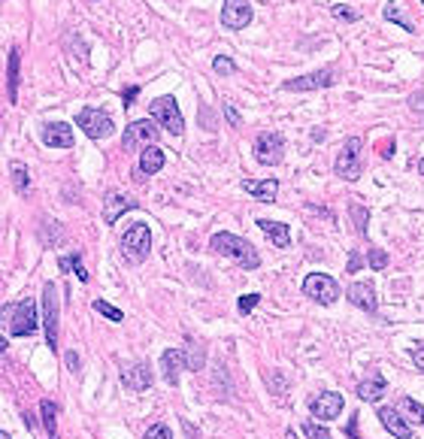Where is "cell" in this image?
<instances>
[{"instance_id": "25", "label": "cell", "mask_w": 424, "mask_h": 439, "mask_svg": "<svg viewBox=\"0 0 424 439\" xmlns=\"http://www.w3.org/2000/svg\"><path fill=\"white\" fill-rule=\"evenodd\" d=\"M18 64H21V52H18V46H13L9 49V67H6L9 104H18Z\"/></svg>"}, {"instance_id": "40", "label": "cell", "mask_w": 424, "mask_h": 439, "mask_svg": "<svg viewBox=\"0 0 424 439\" xmlns=\"http://www.w3.org/2000/svg\"><path fill=\"white\" fill-rule=\"evenodd\" d=\"M224 118H227V125H234V128L243 125V116H239V109L231 104V100H224Z\"/></svg>"}, {"instance_id": "51", "label": "cell", "mask_w": 424, "mask_h": 439, "mask_svg": "<svg viewBox=\"0 0 424 439\" xmlns=\"http://www.w3.org/2000/svg\"><path fill=\"white\" fill-rule=\"evenodd\" d=\"M6 345H9V343H6V336H0V352H6Z\"/></svg>"}, {"instance_id": "6", "label": "cell", "mask_w": 424, "mask_h": 439, "mask_svg": "<svg viewBox=\"0 0 424 439\" xmlns=\"http://www.w3.org/2000/svg\"><path fill=\"white\" fill-rule=\"evenodd\" d=\"M76 125L82 128V133L88 140H107L116 133V121H112L103 109H94V106H85L76 112Z\"/></svg>"}, {"instance_id": "10", "label": "cell", "mask_w": 424, "mask_h": 439, "mask_svg": "<svg viewBox=\"0 0 424 439\" xmlns=\"http://www.w3.org/2000/svg\"><path fill=\"white\" fill-rule=\"evenodd\" d=\"M285 157V137L276 130H263L255 140V161L263 167H276Z\"/></svg>"}, {"instance_id": "12", "label": "cell", "mask_w": 424, "mask_h": 439, "mask_svg": "<svg viewBox=\"0 0 424 439\" xmlns=\"http://www.w3.org/2000/svg\"><path fill=\"white\" fill-rule=\"evenodd\" d=\"M342 406H346V400H342L339 391H322L309 400V412L318 421H337L342 415Z\"/></svg>"}, {"instance_id": "27", "label": "cell", "mask_w": 424, "mask_h": 439, "mask_svg": "<svg viewBox=\"0 0 424 439\" xmlns=\"http://www.w3.org/2000/svg\"><path fill=\"white\" fill-rule=\"evenodd\" d=\"M188 345L182 348L185 352V361H188V369H194V373H200V369L206 367V345L200 340H185Z\"/></svg>"}, {"instance_id": "42", "label": "cell", "mask_w": 424, "mask_h": 439, "mask_svg": "<svg viewBox=\"0 0 424 439\" xmlns=\"http://www.w3.org/2000/svg\"><path fill=\"white\" fill-rule=\"evenodd\" d=\"M200 128L203 130H215V116L210 112V106L200 104Z\"/></svg>"}, {"instance_id": "56", "label": "cell", "mask_w": 424, "mask_h": 439, "mask_svg": "<svg viewBox=\"0 0 424 439\" xmlns=\"http://www.w3.org/2000/svg\"><path fill=\"white\" fill-rule=\"evenodd\" d=\"M421 4H424V0H421Z\"/></svg>"}, {"instance_id": "30", "label": "cell", "mask_w": 424, "mask_h": 439, "mask_svg": "<svg viewBox=\"0 0 424 439\" xmlns=\"http://www.w3.org/2000/svg\"><path fill=\"white\" fill-rule=\"evenodd\" d=\"M9 176H13V188L18 191V194H28V191H31V173H28V167L21 164V161H13V164H9Z\"/></svg>"}, {"instance_id": "13", "label": "cell", "mask_w": 424, "mask_h": 439, "mask_svg": "<svg viewBox=\"0 0 424 439\" xmlns=\"http://www.w3.org/2000/svg\"><path fill=\"white\" fill-rule=\"evenodd\" d=\"M119 376H121V385L128 388V391H136V394H143V391H148L152 388V382H155V376H152V367H148L146 361H134V364H121V369H119Z\"/></svg>"}, {"instance_id": "11", "label": "cell", "mask_w": 424, "mask_h": 439, "mask_svg": "<svg viewBox=\"0 0 424 439\" xmlns=\"http://www.w3.org/2000/svg\"><path fill=\"white\" fill-rule=\"evenodd\" d=\"M158 133H161V128H158L152 118H136V121H131V125L124 128L121 149L131 152V149H136V145H155Z\"/></svg>"}, {"instance_id": "17", "label": "cell", "mask_w": 424, "mask_h": 439, "mask_svg": "<svg viewBox=\"0 0 424 439\" xmlns=\"http://www.w3.org/2000/svg\"><path fill=\"white\" fill-rule=\"evenodd\" d=\"M131 209H136V200L121 194V191H109V194L103 197V221L107 224H116L124 212H131Z\"/></svg>"}, {"instance_id": "7", "label": "cell", "mask_w": 424, "mask_h": 439, "mask_svg": "<svg viewBox=\"0 0 424 439\" xmlns=\"http://www.w3.org/2000/svg\"><path fill=\"white\" fill-rule=\"evenodd\" d=\"M58 288L55 282H45L43 285V330H45V345L52 352H58Z\"/></svg>"}, {"instance_id": "34", "label": "cell", "mask_w": 424, "mask_h": 439, "mask_svg": "<svg viewBox=\"0 0 424 439\" xmlns=\"http://www.w3.org/2000/svg\"><path fill=\"white\" fill-rule=\"evenodd\" d=\"M91 306H94V312H100L103 318H109V321H116V324H121V321H124V312H121V309H116V306H112V303H107V300H94V303H91Z\"/></svg>"}, {"instance_id": "45", "label": "cell", "mask_w": 424, "mask_h": 439, "mask_svg": "<svg viewBox=\"0 0 424 439\" xmlns=\"http://www.w3.org/2000/svg\"><path fill=\"white\" fill-rule=\"evenodd\" d=\"M412 364H415L421 373H424V343H418L415 348H412Z\"/></svg>"}, {"instance_id": "38", "label": "cell", "mask_w": 424, "mask_h": 439, "mask_svg": "<svg viewBox=\"0 0 424 439\" xmlns=\"http://www.w3.org/2000/svg\"><path fill=\"white\" fill-rule=\"evenodd\" d=\"M366 264H370L373 269H385L388 267V255L382 249H370V255H366Z\"/></svg>"}, {"instance_id": "47", "label": "cell", "mask_w": 424, "mask_h": 439, "mask_svg": "<svg viewBox=\"0 0 424 439\" xmlns=\"http://www.w3.org/2000/svg\"><path fill=\"white\" fill-rule=\"evenodd\" d=\"M182 430H185V436H191V439H200V433H197V427H194L188 418H182Z\"/></svg>"}, {"instance_id": "44", "label": "cell", "mask_w": 424, "mask_h": 439, "mask_svg": "<svg viewBox=\"0 0 424 439\" xmlns=\"http://www.w3.org/2000/svg\"><path fill=\"white\" fill-rule=\"evenodd\" d=\"M361 267H364V257H361L358 252H352V255H349V264H346V273H349V276H354Z\"/></svg>"}, {"instance_id": "50", "label": "cell", "mask_w": 424, "mask_h": 439, "mask_svg": "<svg viewBox=\"0 0 424 439\" xmlns=\"http://www.w3.org/2000/svg\"><path fill=\"white\" fill-rule=\"evenodd\" d=\"M382 155H385V157H394V140H388V145H385Z\"/></svg>"}, {"instance_id": "26", "label": "cell", "mask_w": 424, "mask_h": 439, "mask_svg": "<svg viewBox=\"0 0 424 439\" xmlns=\"http://www.w3.org/2000/svg\"><path fill=\"white\" fill-rule=\"evenodd\" d=\"M382 18L391 21V25H397V28H403L406 33H415V25H412V18L403 13V9H400L397 0H388L385 9H382Z\"/></svg>"}, {"instance_id": "2", "label": "cell", "mask_w": 424, "mask_h": 439, "mask_svg": "<svg viewBox=\"0 0 424 439\" xmlns=\"http://www.w3.org/2000/svg\"><path fill=\"white\" fill-rule=\"evenodd\" d=\"M0 321H9V333L13 336H33L40 328V315H37V303L31 297L9 303L0 309Z\"/></svg>"}, {"instance_id": "19", "label": "cell", "mask_w": 424, "mask_h": 439, "mask_svg": "<svg viewBox=\"0 0 424 439\" xmlns=\"http://www.w3.org/2000/svg\"><path fill=\"white\" fill-rule=\"evenodd\" d=\"M379 421H382V427L388 433H391L394 439H415V433H412V427H409V421L400 415L397 409H391V406H379Z\"/></svg>"}, {"instance_id": "29", "label": "cell", "mask_w": 424, "mask_h": 439, "mask_svg": "<svg viewBox=\"0 0 424 439\" xmlns=\"http://www.w3.org/2000/svg\"><path fill=\"white\" fill-rule=\"evenodd\" d=\"M40 421L45 427V433L49 436H58V406H55L52 400H43L40 403Z\"/></svg>"}, {"instance_id": "20", "label": "cell", "mask_w": 424, "mask_h": 439, "mask_svg": "<svg viewBox=\"0 0 424 439\" xmlns=\"http://www.w3.org/2000/svg\"><path fill=\"white\" fill-rule=\"evenodd\" d=\"M161 369H164V379L167 385H179V373L182 369H188V361H185V352L182 348H167L161 352Z\"/></svg>"}, {"instance_id": "23", "label": "cell", "mask_w": 424, "mask_h": 439, "mask_svg": "<svg viewBox=\"0 0 424 439\" xmlns=\"http://www.w3.org/2000/svg\"><path fill=\"white\" fill-rule=\"evenodd\" d=\"M385 391H388V382H385L382 376L364 379V382H358V388H354V394H358V400H364V403H379Z\"/></svg>"}, {"instance_id": "46", "label": "cell", "mask_w": 424, "mask_h": 439, "mask_svg": "<svg viewBox=\"0 0 424 439\" xmlns=\"http://www.w3.org/2000/svg\"><path fill=\"white\" fill-rule=\"evenodd\" d=\"M64 361H67V369H70V373H79V369H82V364H79V355H76V352H67V355H64Z\"/></svg>"}, {"instance_id": "22", "label": "cell", "mask_w": 424, "mask_h": 439, "mask_svg": "<svg viewBox=\"0 0 424 439\" xmlns=\"http://www.w3.org/2000/svg\"><path fill=\"white\" fill-rule=\"evenodd\" d=\"M258 228L270 236L276 249H288V245H291V230H288V224L273 221V218H258Z\"/></svg>"}, {"instance_id": "18", "label": "cell", "mask_w": 424, "mask_h": 439, "mask_svg": "<svg viewBox=\"0 0 424 439\" xmlns=\"http://www.w3.org/2000/svg\"><path fill=\"white\" fill-rule=\"evenodd\" d=\"M164 149H158V145H146L143 155H140V164H136V170H134V182H146L152 173H158L164 167Z\"/></svg>"}, {"instance_id": "37", "label": "cell", "mask_w": 424, "mask_h": 439, "mask_svg": "<svg viewBox=\"0 0 424 439\" xmlns=\"http://www.w3.org/2000/svg\"><path fill=\"white\" fill-rule=\"evenodd\" d=\"M143 439H173V430H170L167 424H152Z\"/></svg>"}, {"instance_id": "14", "label": "cell", "mask_w": 424, "mask_h": 439, "mask_svg": "<svg viewBox=\"0 0 424 439\" xmlns=\"http://www.w3.org/2000/svg\"><path fill=\"white\" fill-rule=\"evenodd\" d=\"M222 25L227 30H243L251 25V4L249 0H224L222 6Z\"/></svg>"}, {"instance_id": "35", "label": "cell", "mask_w": 424, "mask_h": 439, "mask_svg": "<svg viewBox=\"0 0 424 439\" xmlns=\"http://www.w3.org/2000/svg\"><path fill=\"white\" fill-rule=\"evenodd\" d=\"M300 430H303V436H306V439H334V436H330L327 427L315 424V421H303Z\"/></svg>"}, {"instance_id": "49", "label": "cell", "mask_w": 424, "mask_h": 439, "mask_svg": "<svg viewBox=\"0 0 424 439\" xmlns=\"http://www.w3.org/2000/svg\"><path fill=\"white\" fill-rule=\"evenodd\" d=\"M21 418H25V424L31 427V430H33V427H37V418H33V415H31V412H25V415H21Z\"/></svg>"}, {"instance_id": "4", "label": "cell", "mask_w": 424, "mask_h": 439, "mask_svg": "<svg viewBox=\"0 0 424 439\" xmlns=\"http://www.w3.org/2000/svg\"><path fill=\"white\" fill-rule=\"evenodd\" d=\"M148 116H152L158 121V128H164L167 133H173V137H182V130H185V118H182V112H179V104H176V97H158L148 104Z\"/></svg>"}, {"instance_id": "53", "label": "cell", "mask_w": 424, "mask_h": 439, "mask_svg": "<svg viewBox=\"0 0 424 439\" xmlns=\"http://www.w3.org/2000/svg\"><path fill=\"white\" fill-rule=\"evenodd\" d=\"M418 173L424 176V157H421V161H418Z\"/></svg>"}, {"instance_id": "36", "label": "cell", "mask_w": 424, "mask_h": 439, "mask_svg": "<svg viewBox=\"0 0 424 439\" xmlns=\"http://www.w3.org/2000/svg\"><path fill=\"white\" fill-rule=\"evenodd\" d=\"M267 382H270V391L276 394V397H282V394H288V379H285L279 369H273V373L267 376Z\"/></svg>"}, {"instance_id": "41", "label": "cell", "mask_w": 424, "mask_h": 439, "mask_svg": "<svg viewBox=\"0 0 424 439\" xmlns=\"http://www.w3.org/2000/svg\"><path fill=\"white\" fill-rule=\"evenodd\" d=\"M330 13H334V18H339V21H358V13H354V9L352 6H334V9H330Z\"/></svg>"}, {"instance_id": "32", "label": "cell", "mask_w": 424, "mask_h": 439, "mask_svg": "<svg viewBox=\"0 0 424 439\" xmlns=\"http://www.w3.org/2000/svg\"><path fill=\"white\" fill-rule=\"evenodd\" d=\"M349 216H352V228L361 236H366V221H370V209L361 204H349Z\"/></svg>"}, {"instance_id": "39", "label": "cell", "mask_w": 424, "mask_h": 439, "mask_svg": "<svg viewBox=\"0 0 424 439\" xmlns=\"http://www.w3.org/2000/svg\"><path fill=\"white\" fill-rule=\"evenodd\" d=\"M261 303V294H246V297H239V303H237V309H239V315H249L251 309H255Z\"/></svg>"}, {"instance_id": "15", "label": "cell", "mask_w": 424, "mask_h": 439, "mask_svg": "<svg viewBox=\"0 0 424 439\" xmlns=\"http://www.w3.org/2000/svg\"><path fill=\"white\" fill-rule=\"evenodd\" d=\"M40 140L49 149H73V128L67 121H49V125H43Z\"/></svg>"}, {"instance_id": "31", "label": "cell", "mask_w": 424, "mask_h": 439, "mask_svg": "<svg viewBox=\"0 0 424 439\" xmlns=\"http://www.w3.org/2000/svg\"><path fill=\"white\" fill-rule=\"evenodd\" d=\"M58 267L64 269V273H76V276H79V282H88V279H91V276H88V269L82 267V255H79V252L61 257Z\"/></svg>"}, {"instance_id": "52", "label": "cell", "mask_w": 424, "mask_h": 439, "mask_svg": "<svg viewBox=\"0 0 424 439\" xmlns=\"http://www.w3.org/2000/svg\"><path fill=\"white\" fill-rule=\"evenodd\" d=\"M0 439H13V433H6V430H0Z\"/></svg>"}, {"instance_id": "9", "label": "cell", "mask_w": 424, "mask_h": 439, "mask_svg": "<svg viewBox=\"0 0 424 439\" xmlns=\"http://www.w3.org/2000/svg\"><path fill=\"white\" fill-rule=\"evenodd\" d=\"M337 79H339V73L334 67H322V70H312L306 76H297V79L282 82V91H322V88L337 85Z\"/></svg>"}, {"instance_id": "21", "label": "cell", "mask_w": 424, "mask_h": 439, "mask_svg": "<svg viewBox=\"0 0 424 439\" xmlns=\"http://www.w3.org/2000/svg\"><path fill=\"white\" fill-rule=\"evenodd\" d=\"M246 191V194H251L255 200H261V204H273L279 194V179H261V182H251V179H246L243 185H239Z\"/></svg>"}, {"instance_id": "28", "label": "cell", "mask_w": 424, "mask_h": 439, "mask_svg": "<svg viewBox=\"0 0 424 439\" xmlns=\"http://www.w3.org/2000/svg\"><path fill=\"white\" fill-rule=\"evenodd\" d=\"M397 412L403 415V418H406L409 424H424V406H421L418 400H412V397H400Z\"/></svg>"}, {"instance_id": "16", "label": "cell", "mask_w": 424, "mask_h": 439, "mask_svg": "<svg viewBox=\"0 0 424 439\" xmlns=\"http://www.w3.org/2000/svg\"><path fill=\"white\" fill-rule=\"evenodd\" d=\"M346 297H349L352 306H358V309L370 312V315H376V309H379V297H376V285L373 282H354V285H349Z\"/></svg>"}, {"instance_id": "55", "label": "cell", "mask_w": 424, "mask_h": 439, "mask_svg": "<svg viewBox=\"0 0 424 439\" xmlns=\"http://www.w3.org/2000/svg\"><path fill=\"white\" fill-rule=\"evenodd\" d=\"M49 439H58V436H49Z\"/></svg>"}, {"instance_id": "24", "label": "cell", "mask_w": 424, "mask_h": 439, "mask_svg": "<svg viewBox=\"0 0 424 439\" xmlns=\"http://www.w3.org/2000/svg\"><path fill=\"white\" fill-rule=\"evenodd\" d=\"M40 240H43L45 249H58V245L67 240V233H64V228L55 218H43V224H40Z\"/></svg>"}, {"instance_id": "1", "label": "cell", "mask_w": 424, "mask_h": 439, "mask_svg": "<svg viewBox=\"0 0 424 439\" xmlns=\"http://www.w3.org/2000/svg\"><path fill=\"white\" fill-rule=\"evenodd\" d=\"M210 245H212V252L231 257V261H237L243 269H258L261 267V252L246 240V236H237L231 230H219V233H212Z\"/></svg>"}, {"instance_id": "3", "label": "cell", "mask_w": 424, "mask_h": 439, "mask_svg": "<svg viewBox=\"0 0 424 439\" xmlns=\"http://www.w3.org/2000/svg\"><path fill=\"white\" fill-rule=\"evenodd\" d=\"M119 249H121L124 261L134 264V267H140L146 257H148V252H152V230H148V224L146 221L131 224V228L121 233Z\"/></svg>"}, {"instance_id": "33", "label": "cell", "mask_w": 424, "mask_h": 439, "mask_svg": "<svg viewBox=\"0 0 424 439\" xmlns=\"http://www.w3.org/2000/svg\"><path fill=\"white\" fill-rule=\"evenodd\" d=\"M212 73L215 76H237V61L227 55H215L212 58Z\"/></svg>"}, {"instance_id": "54", "label": "cell", "mask_w": 424, "mask_h": 439, "mask_svg": "<svg viewBox=\"0 0 424 439\" xmlns=\"http://www.w3.org/2000/svg\"><path fill=\"white\" fill-rule=\"evenodd\" d=\"M285 439H297V433H294V430H288V433H285Z\"/></svg>"}, {"instance_id": "8", "label": "cell", "mask_w": 424, "mask_h": 439, "mask_svg": "<svg viewBox=\"0 0 424 439\" xmlns=\"http://www.w3.org/2000/svg\"><path fill=\"white\" fill-rule=\"evenodd\" d=\"M334 173L339 179H346V182H354L361 176V140L358 137H349L342 143V149L334 161Z\"/></svg>"}, {"instance_id": "48", "label": "cell", "mask_w": 424, "mask_h": 439, "mask_svg": "<svg viewBox=\"0 0 424 439\" xmlns=\"http://www.w3.org/2000/svg\"><path fill=\"white\" fill-rule=\"evenodd\" d=\"M346 433H349L352 439H358V415H354V418L349 421V427H346Z\"/></svg>"}, {"instance_id": "5", "label": "cell", "mask_w": 424, "mask_h": 439, "mask_svg": "<svg viewBox=\"0 0 424 439\" xmlns=\"http://www.w3.org/2000/svg\"><path fill=\"white\" fill-rule=\"evenodd\" d=\"M303 294L312 300V303H318V306H334V303L342 297V291H339L334 276H327V273H309L303 279Z\"/></svg>"}, {"instance_id": "43", "label": "cell", "mask_w": 424, "mask_h": 439, "mask_svg": "<svg viewBox=\"0 0 424 439\" xmlns=\"http://www.w3.org/2000/svg\"><path fill=\"white\" fill-rule=\"evenodd\" d=\"M136 97H140V85H131V88H124V91H121V104H124V109H131Z\"/></svg>"}]
</instances>
